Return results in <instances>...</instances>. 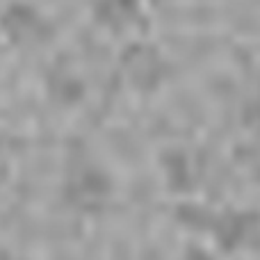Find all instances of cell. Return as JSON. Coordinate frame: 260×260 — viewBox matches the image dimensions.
I'll return each instance as SVG.
<instances>
[{
	"label": "cell",
	"mask_w": 260,
	"mask_h": 260,
	"mask_svg": "<svg viewBox=\"0 0 260 260\" xmlns=\"http://www.w3.org/2000/svg\"><path fill=\"white\" fill-rule=\"evenodd\" d=\"M180 260H215V258H212L208 251H203V249H199V247H194L192 244V247L183 253V258Z\"/></svg>",
	"instance_id": "7"
},
{
	"label": "cell",
	"mask_w": 260,
	"mask_h": 260,
	"mask_svg": "<svg viewBox=\"0 0 260 260\" xmlns=\"http://www.w3.org/2000/svg\"><path fill=\"white\" fill-rule=\"evenodd\" d=\"M242 123L247 130H251L253 135L260 137V96L258 99H251L242 108Z\"/></svg>",
	"instance_id": "6"
},
{
	"label": "cell",
	"mask_w": 260,
	"mask_h": 260,
	"mask_svg": "<svg viewBox=\"0 0 260 260\" xmlns=\"http://www.w3.org/2000/svg\"><path fill=\"white\" fill-rule=\"evenodd\" d=\"M114 183L101 165L91 160H76L64 180V201L78 212H101L112 199Z\"/></svg>",
	"instance_id": "1"
},
{
	"label": "cell",
	"mask_w": 260,
	"mask_h": 260,
	"mask_svg": "<svg viewBox=\"0 0 260 260\" xmlns=\"http://www.w3.org/2000/svg\"><path fill=\"white\" fill-rule=\"evenodd\" d=\"M48 96L55 103L64 105V108H71V105H78L85 99V85L73 73L59 71L48 78Z\"/></svg>",
	"instance_id": "5"
},
{
	"label": "cell",
	"mask_w": 260,
	"mask_h": 260,
	"mask_svg": "<svg viewBox=\"0 0 260 260\" xmlns=\"http://www.w3.org/2000/svg\"><path fill=\"white\" fill-rule=\"evenodd\" d=\"M0 151H3V137H0Z\"/></svg>",
	"instance_id": "8"
},
{
	"label": "cell",
	"mask_w": 260,
	"mask_h": 260,
	"mask_svg": "<svg viewBox=\"0 0 260 260\" xmlns=\"http://www.w3.org/2000/svg\"><path fill=\"white\" fill-rule=\"evenodd\" d=\"M258 224L260 217L249 210H226L219 217H212L208 229H210L215 242L224 251H235L251 238V233L258 229Z\"/></svg>",
	"instance_id": "2"
},
{
	"label": "cell",
	"mask_w": 260,
	"mask_h": 260,
	"mask_svg": "<svg viewBox=\"0 0 260 260\" xmlns=\"http://www.w3.org/2000/svg\"><path fill=\"white\" fill-rule=\"evenodd\" d=\"M162 171L171 192H187L194 185V169L192 160L183 148H171L162 153Z\"/></svg>",
	"instance_id": "4"
},
{
	"label": "cell",
	"mask_w": 260,
	"mask_h": 260,
	"mask_svg": "<svg viewBox=\"0 0 260 260\" xmlns=\"http://www.w3.org/2000/svg\"><path fill=\"white\" fill-rule=\"evenodd\" d=\"M126 73L135 89L148 94V91L157 89L162 85L167 69L165 62L157 59L153 53H133V57L126 62Z\"/></svg>",
	"instance_id": "3"
},
{
	"label": "cell",
	"mask_w": 260,
	"mask_h": 260,
	"mask_svg": "<svg viewBox=\"0 0 260 260\" xmlns=\"http://www.w3.org/2000/svg\"><path fill=\"white\" fill-rule=\"evenodd\" d=\"M7 260H16V258H7Z\"/></svg>",
	"instance_id": "9"
}]
</instances>
